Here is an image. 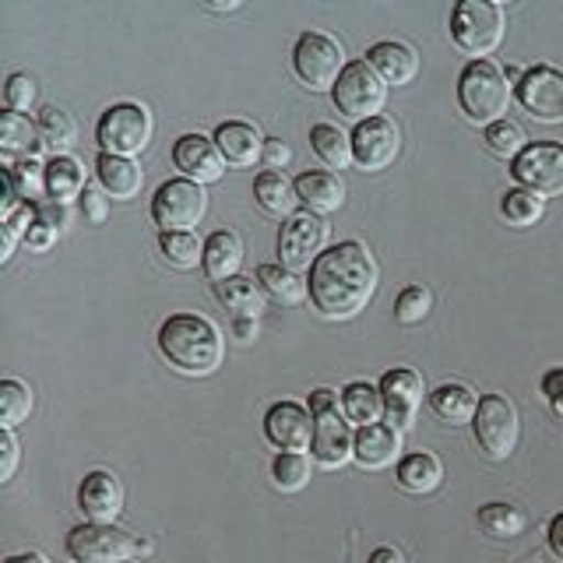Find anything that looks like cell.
<instances>
[{"label":"cell","instance_id":"obj_1","mask_svg":"<svg viewBox=\"0 0 563 563\" xmlns=\"http://www.w3.org/2000/svg\"><path fill=\"white\" fill-rule=\"evenodd\" d=\"M377 292V261L363 243L345 240L317 257L310 268V299L331 321H349Z\"/></svg>","mask_w":563,"mask_h":563},{"label":"cell","instance_id":"obj_2","mask_svg":"<svg viewBox=\"0 0 563 563\" xmlns=\"http://www.w3.org/2000/svg\"><path fill=\"white\" fill-rule=\"evenodd\" d=\"M158 352L187 377H208L222 366V331L201 313H173L158 328Z\"/></svg>","mask_w":563,"mask_h":563},{"label":"cell","instance_id":"obj_3","mask_svg":"<svg viewBox=\"0 0 563 563\" xmlns=\"http://www.w3.org/2000/svg\"><path fill=\"white\" fill-rule=\"evenodd\" d=\"M313 412V462L324 468H342L349 457H356V433H352V422L345 419L342 409V395L331 391V387H317L310 391Z\"/></svg>","mask_w":563,"mask_h":563},{"label":"cell","instance_id":"obj_4","mask_svg":"<svg viewBox=\"0 0 563 563\" xmlns=\"http://www.w3.org/2000/svg\"><path fill=\"white\" fill-rule=\"evenodd\" d=\"M457 102H462V110L472 123H489L504 120L507 106H510V81L507 75L489 60H472L462 78H457Z\"/></svg>","mask_w":563,"mask_h":563},{"label":"cell","instance_id":"obj_5","mask_svg":"<svg viewBox=\"0 0 563 563\" xmlns=\"http://www.w3.org/2000/svg\"><path fill=\"white\" fill-rule=\"evenodd\" d=\"M451 40L475 60L489 57L504 43V8L493 0H457L451 11Z\"/></svg>","mask_w":563,"mask_h":563},{"label":"cell","instance_id":"obj_6","mask_svg":"<svg viewBox=\"0 0 563 563\" xmlns=\"http://www.w3.org/2000/svg\"><path fill=\"white\" fill-rule=\"evenodd\" d=\"M152 545L134 539L131 532H123L117 525H78L67 536V553L75 563H128L131 556L148 553Z\"/></svg>","mask_w":563,"mask_h":563},{"label":"cell","instance_id":"obj_7","mask_svg":"<svg viewBox=\"0 0 563 563\" xmlns=\"http://www.w3.org/2000/svg\"><path fill=\"white\" fill-rule=\"evenodd\" d=\"M96 141L102 155L134 158L152 141V113L137 102H117L99 117Z\"/></svg>","mask_w":563,"mask_h":563},{"label":"cell","instance_id":"obj_8","mask_svg":"<svg viewBox=\"0 0 563 563\" xmlns=\"http://www.w3.org/2000/svg\"><path fill=\"white\" fill-rule=\"evenodd\" d=\"M292 67L310 92H328V88L339 85L342 70L349 64H345V49L339 40H331L324 32H303L292 49Z\"/></svg>","mask_w":563,"mask_h":563},{"label":"cell","instance_id":"obj_9","mask_svg":"<svg viewBox=\"0 0 563 563\" xmlns=\"http://www.w3.org/2000/svg\"><path fill=\"white\" fill-rule=\"evenodd\" d=\"M331 99H334V110L349 120H356V123L374 120L380 117L387 102V81L366 60H352L342 70L339 85L331 88Z\"/></svg>","mask_w":563,"mask_h":563},{"label":"cell","instance_id":"obj_10","mask_svg":"<svg viewBox=\"0 0 563 563\" xmlns=\"http://www.w3.org/2000/svg\"><path fill=\"white\" fill-rule=\"evenodd\" d=\"M205 211L208 194L201 184L187 180V176L163 184L152 198V222L158 225V233H190L205 219Z\"/></svg>","mask_w":563,"mask_h":563},{"label":"cell","instance_id":"obj_11","mask_svg":"<svg viewBox=\"0 0 563 563\" xmlns=\"http://www.w3.org/2000/svg\"><path fill=\"white\" fill-rule=\"evenodd\" d=\"M472 433H475V444H479L489 457H497V462L510 457L518 448V437H521L515 401L504 395L479 398V412L472 419Z\"/></svg>","mask_w":563,"mask_h":563},{"label":"cell","instance_id":"obj_12","mask_svg":"<svg viewBox=\"0 0 563 563\" xmlns=\"http://www.w3.org/2000/svg\"><path fill=\"white\" fill-rule=\"evenodd\" d=\"M328 243V222L310 211H296L292 219L282 222L278 229V264H286L289 272L313 268L317 257L324 254Z\"/></svg>","mask_w":563,"mask_h":563},{"label":"cell","instance_id":"obj_13","mask_svg":"<svg viewBox=\"0 0 563 563\" xmlns=\"http://www.w3.org/2000/svg\"><path fill=\"white\" fill-rule=\"evenodd\" d=\"M518 187L539 194V198H560L563 194V145L560 141H536V145H528L518 158L515 166Z\"/></svg>","mask_w":563,"mask_h":563},{"label":"cell","instance_id":"obj_14","mask_svg":"<svg viewBox=\"0 0 563 563\" xmlns=\"http://www.w3.org/2000/svg\"><path fill=\"white\" fill-rule=\"evenodd\" d=\"M518 102L528 117L539 123H563V70L550 64H536L525 70V78L515 88Z\"/></svg>","mask_w":563,"mask_h":563},{"label":"cell","instance_id":"obj_15","mask_svg":"<svg viewBox=\"0 0 563 563\" xmlns=\"http://www.w3.org/2000/svg\"><path fill=\"white\" fill-rule=\"evenodd\" d=\"M401 152V134L395 128V120L387 117H374L356 123L352 131V155H356V166L366 173H380L398 158Z\"/></svg>","mask_w":563,"mask_h":563},{"label":"cell","instance_id":"obj_16","mask_svg":"<svg viewBox=\"0 0 563 563\" xmlns=\"http://www.w3.org/2000/svg\"><path fill=\"white\" fill-rule=\"evenodd\" d=\"M380 395H384V419L391 422V427L401 433L409 430L416 422V412L422 405V395H427V387H422V377L409 366H395L387 369L380 377Z\"/></svg>","mask_w":563,"mask_h":563},{"label":"cell","instance_id":"obj_17","mask_svg":"<svg viewBox=\"0 0 563 563\" xmlns=\"http://www.w3.org/2000/svg\"><path fill=\"white\" fill-rule=\"evenodd\" d=\"M264 433L278 451L303 454L313 448V412L299 401H275L264 416Z\"/></svg>","mask_w":563,"mask_h":563},{"label":"cell","instance_id":"obj_18","mask_svg":"<svg viewBox=\"0 0 563 563\" xmlns=\"http://www.w3.org/2000/svg\"><path fill=\"white\" fill-rule=\"evenodd\" d=\"M173 163L187 176V180L201 184V187L222 180V173H225V158L216 145V137H205V134H184L180 141H176Z\"/></svg>","mask_w":563,"mask_h":563},{"label":"cell","instance_id":"obj_19","mask_svg":"<svg viewBox=\"0 0 563 563\" xmlns=\"http://www.w3.org/2000/svg\"><path fill=\"white\" fill-rule=\"evenodd\" d=\"M78 507H81V515L88 521H96V525H113L120 518V510H123V486L113 472H106V468H96V472H88L81 486H78Z\"/></svg>","mask_w":563,"mask_h":563},{"label":"cell","instance_id":"obj_20","mask_svg":"<svg viewBox=\"0 0 563 563\" xmlns=\"http://www.w3.org/2000/svg\"><path fill=\"white\" fill-rule=\"evenodd\" d=\"M296 194L299 205H307L310 216H331L345 205V184L339 173L331 169H307L296 176Z\"/></svg>","mask_w":563,"mask_h":563},{"label":"cell","instance_id":"obj_21","mask_svg":"<svg viewBox=\"0 0 563 563\" xmlns=\"http://www.w3.org/2000/svg\"><path fill=\"white\" fill-rule=\"evenodd\" d=\"M264 141L261 131L254 128V123L246 120H225L222 128L216 131V145L225 158V166H236V169H246L264 158Z\"/></svg>","mask_w":563,"mask_h":563},{"label":"cell","instance_id":"obj_22","mask_svg":"<svg viewBox=\"0 0 563 563\" xmlns=\"http://www.w3.org/2000/svg\"><path fill=\"white\" fill-rule=\"evenodd\" d=\"M356 462L366 472H380L401 462V433L391 422H374V427L356 430Z\"/></svg>","mask_w":563,"mask_h":563},{"label":"cell","instance_id":"obj_23","mask_svg":"<svg viewBox=\"0 0 563 563\" xmlns=\"http://www.w3.org/2000/svg\"><path fill=\"white\" fill-rule=\"evenodd\" d=\"M366 64L377 70L387 85H409L419 75V53L409 43L384 40L366 49Z\"/></svg>","mask_w":563,"mask_h":563},{"label":"cell","instance_id":"obj_24","mask_svg":"<svg viewBox=\"0 0 563 563\" xmlns=\"http://www.w3.org/2000/svg\"><path fill=\"white\" fill-rule=\"evenodd\" d=\"M243 264V240L233 233V229H216L205 240V275L211 278V286H219L225 278H236Z\"/></svg>","mask_w":563,"mask_h":563},{"label":"cell","instance_id":"obj_25","mask_svg":"<svg viewBox=\"0 0 563 563\" xmlns=\"http://www.w3.org/2000/svg\"><path fill=\"white\" fill-rule=\"evenodd\" d=\"M216 299L236 317V321H257V317L264 313V307H268V292L261 289L257 278H246V275L219 282Z\"/></svg>","mask_w":563,"mask_h":563},{"label":"cell","instance_id":"obj_26","mask_svg":"<svg viewBox=\"0 0 563 563\" xmlns=\"http://www.w3.org/2000/svg\"><path fill=\"white\" fill-rule=\"evenodd\" d=\"M96 176H99V187L117 201L137 198L141 184H145V173H141V166L134 163V158H120V155H99Z\"/></svg>","mask_w":563,"mask_h":563},{"label":"cell","instance_id":"obj_27","mask_svg":"<svg viewBox=\"0 0 563 563\" xmlns=\"http://www.w3.org/2000/svg\"><path fill=\"white\" fill-rule=\"evenodd\" d=\"M254 198L257 205L268 211L275 219H292L296 216V205H299V194H296V180H289L282 169H264L257 180H254Z\"/></svg>","mask_w":563,"mask_h":563},{"label":"cell","instance_id":"obj_28","mask_svg":"<svg viewBox=\"0 0 563 563\" xmlns=\"http://www.w3.org/2000/svg\"><path fill=\"white\" fill-rule=\"evenodd\" d=\"M46 190H49V201H81V194L88 190V176L85 166L78 163L75 155H57L46 163Z\"/></svg>","mask_w":563,"mask_h":563},{"label":"cell","instance_id":"obj_29","mask_svg":"<svg viewBox=\"0 0 563 563\" xmlns=\"http://www.w3.org/2000/svg\"><path fill=\"white\" fill-rule=\"evenodd\" d=\"M395 475L405 493H433L440 483H444V465H440V457L430 451H412L398 462Z\"/></svg>","mask_w":563,"mask_h":563},{"label":"cell","instance_id":"obj_30","mask_svg":"<svg viewBox=\"0 0 563 563\" xmlns=\"http://www.w3.org/2000/svg\"><path fill=\"white\" fill-rule=\"evenodd\" d=\"M310 148L324 163V169H349L356 163L352 155V137L339 128V123H313L310 128Z\"/></svg>","mask_w":563,"mask_h":563},{"label":"cell","instance_id":"obj_31","mask_svg":"<svg viewBox=\"0 0 563 563\" xmlns=\"http://www.w3.org/2000/svg\"><path fill=\"white\" fill-rule=\"evenodd\" d=\"M430 409L444 422H451V427H462V422H472L475 412H479V398H475L472 387L451 380V384H440L430 395Z\"/></svg>","mask_w":563,"mask_h":563},{"label":"cell","instance_id":"obj_32","mask_svg":"<svg viewBox=\"0 0 563 563\" xmlns=\"http://www.w3.org/2000/svg\"><path fill=\"white\" fill-rule=\"evenodd\" d=\"M257 282H261V289L268 292L275 303H282V307L303 303L307 292H310V282H303L296 272H289L286 264H261Z\"/></svg>","mask_w":563,"mask_h":563},{"label":"cell","instance_id":"obj_33","mask_svg":"<svg viewBox=\"0 0 563 563\" xmlns=\"http://www.w3.org/2000/svg\"><path fill=\"white\" fill-rule=\"evenodd\" d=\"M342 409H345V419L356 422V427H374V422L384 419V395L380 387L366 384V380H356L349 384L342 391Z\"/></svg>","mask_w":563,"mask_h":563},{"label":"cell","instance_id":"obj_34","mask_svg":"<svg viewBox=\"0 0 563 563\" xmlns=\"http://www.w3.org/2000/svg\"><path fill=\"white\" fill-rule=\"evenodd\" d=\"M35 128H40V141L53 152V158L67 155L78 141V123L67 110H60V106H46L40 120H35Z\"/></svg>","mask_w":563,"mask_h":563},{"label":"cell","instance_id":"obj_35","mask_svg":"<svg viewBox=\"0 0 563 563\" xmlns=\"http://www.w3.org/2000/svg\"><path fill=\"white\" fill-rule=\"evenodd\" d=\"M8 180L18 194V201L22 205H43L49 201V190H46V166L40 158H29V163H18V166H8Z\"/></svg>","mask_w":563,"mask_h":563},{"label":"cell","instance_id":"obj_36","mask_svg":"<svg viewBox=\"0 0 563 563\" xmlns=\"http://www.w3.org/2000/svg\"><path fill=\"white\" fill-rule=\"evenodd\" d=\"M0 145H4L8 155H14V152H29V158H35V152L43 148L40 128H35V123H32L29 117L14 113V110L0 113Z\"/></svg>","mask_w":563,"mask_h":563},{"label":"cell","instance_id":"obj_37","mask_svg":"<svg viewBox=\"0 0 563 563\" xmlns=\"http://www.w3.org/2000/svg\"><path fill=\"white\" fill-rule=\"evenodd\" d=\"M525 525H528L525 510L515 507V504L493 500V504L479 507V528L493 539H515V536L525 532Z\"/></svg>","mask_w":563,"mask_h":563},{"label":"cell","instance_id":"obj_38","mask_svg":"<svg viewBox=\"0 0 563 563\" xmlns=\"http://www.w3.org/2000/svg\"><path fill=\"white\" fill-rule=\"evenodd\" d=\"M310 475H313V462H310L307 454H296V451L275 454V462H272V483H275V489L299 493L310 483Z\"/></svg>","mask_w":563,"mask_h":563},{"label":"cell","instance_id":"obj_39","mask_svg":"<svg viewBox=\"0 0 563 563\" xmlns=\"http://www.w3.org/2000/svg\"><path fill=\"white\" fill-rule=\"evenodd\" d=\"M158 246H163V257L180 272L205 264V243H198L194 233H163L158 236Z\"/></svg>","mask_w":563,"mask_h":563},{"label":"cell","instance_id":"obj_40","mask_svg":"<svg viewBox=\"0 0 563 563\" xmlns=\"http://www.w3.org/2000/svg\"><path fill=\"white\" fill-rule=\"evenodd\" d=\"M32 412V391L22 380H0V427H22Z\"/></svg>","mask_w":563,"mask_h":563},{"label":"cell","instance_id":"obj_41","mask_svg":"<svg viewBox=\"0 0 563 563\" xmlns=\"http://www.w3.org/2000/svg\"><path fill=\"white\" fill-rule=\"evenodd\" d=\"M486 148L497 155V158H518L525 148H528V137H525V131H521V123H515V120H497V123H489L486 128Z\"/></svg>","mask_w":563,"mask_h":563},{"label":"cell","instance_id":"obj_42","mask_svg":"<svg viewBox=\"0 0 563 563\" xmlns=\"http://www.w3.org/2000/svg\"><path fill=\"white\" fill-rule=\"evenodd\" d=\"M433 310V292L427 286H405L395 299V321L405 328H416L430 317Z\"/></svg>","mask_w":563,"mask_h":563},{"label":"cell","instance_id":"obj_43","mask_svg":"<svg viewBox=\"0 0 563 563\" xmlns=\"http://www.w3.org/2000/svg\"><path fill=\"white\" fill-rule=\"evenodd\" d=\"M542 198L532 190H525V187H515V190H507L504 194V201H500V211H504V219L510 225H536L542 219Z\"/></svg>","mask_w":563,"mask_h":563},{"label":"cell","instance_id":"obj_44","mask_svg":"<svg viewBox=\"0 0 563 563\" xmlns=\"http://www.w3.org/2000/svg\"><path fill=\"white\" fill-rule=\"evenodd\" d=\"M4 99H8V110H14V113L32 110L35 99H40V88H35V78H29V75H11L8 85H4Z\"/></svg>","mask_w":563,"mask_h":563},{"label":"cell","instance_id":"obj_45","mask_svg":"<svg viewBox=\"0 0 563 563\" xmlns=\"http://www.w3.org/2000/svg\"><path fill=\"white\" fill-rule=\"evenodd\" d=\"M35 222L53 229V233H64V229L70 225V205H60V201L35 205Z\"/></svg>","mask_w":563,"mask_h":563},{"label":"cell","instance_id":"obj_46","mask_svg":"<svg viewBox=\"0 0 563 563\" xmlns=\"http://www.w3.org/2000/svg\"><path fill=\"white\" fill-rule=\"evenodd\" d=\"M106 211H110V201L102 198V190L96 184H88V190L81 194V216H85V222H92V225L106 222Z\"/></svg>","mask_w":563,"mask_h":563},{"label":"cell","instance_id":"obj_47","mask_svg":"<svg viewBox=\"0 0 563 563\" xmlns=\"http://www.w3.org/2000/svg\"><path fill=\"white\" fill-rule=\"evenodd\" d=\"M542 395L550 401V409L556 419H563V366L550 369V374L542 377Z\"/></svg>","mask_w":563,"mask_h":563},{"label":"cell","instance_id":"obj_48","mask_svg":"<svg viewBox=\"0 0 563 563\" xmlns=\"http://www.w3.org/2000/svg\"><path fill=\"white\" fill-rule=\"evenodd\" d=\"M0 457H4V465H0V483H8L18 468V440L11 430L0 433Z\"/></svg>","mask_w":563,"mask_h":563},{"label":"cell","instance_id":"obj_49","mask_svg":"<svg viewBox=\"0 0 563 563\" xmlns=\"http://www.w3.org/2000/svg\"><path fill=\"white\" fill-rule=\"evenodd\" d=\"M292 158V148L286 145V141H278V137H268L264 141V158L261 163L268 166V169H282Z\"/></svg>","mask_w":563,"mask_h":563},{"label":"cell","instance_id":"obj_50","mask_svg":"<svg viewBox=\"0 0 563 563\" xmlns=\"http://www.w3.org/2000/svg\"><path fill=\"white\" fill-rule=\"evenodd\" d=\"M545 539H550V550H553V556L563 563V510H560V515L550 521V532H545Z\"/></svg>","mask_w":563,"mask_h":563},{"label":"cell","instance_id":"obj_51","mask_svg":"<svg viewBox=\"0 0 563 563\" xmlns=\"http://www.w3.org/2000/svg\"><path fill=\"white\" fill-rule=\"evenodd\" d=\"M25 240H29V246H40V251H46V246H49L53 240H57V233H53V229H46V225L35 222V225H32V233H29Z\"/></svg>","mask_w":563,"mask_h":563},{"label":"cell","instance_id":"obj_52","mask_svg":"<svg viewBox=\"0 0 563 563\" xmlns=\"http://www.w3.org/2000/svg\"><path fill=\"white\" fill-rule=\"evenodd\" d=\"M369 563H405V556L395 550V545H377V550L369 553Z\"/></svg>","mask_w":563,"mask_h":563},{"label":"cell","instance_id":"obj_53","mask_svg":"<svg viewBox=\"0 0 563 563\" xmlns=\"http://www.w3.org/2000/svg\"><path fill=\"white\" fill-rule=\"evenodd\" d=\"M14 243H18V236L11 233L8 225H0V261H11V254H14Z\"/></svg>","mask_w":563,"mask_h":563},{"label":"cell","instance_id":"obj_54","mask_svg":"<svg viewBox=\"0 0 563 563\" xmlns=\"http://www.w3.org/2000/svg\"><path fill=\"white\" fill-rule=\"evenodd\" d=\"M233 331H236L240 342H254L257 339V321H236Z\"/></svg>","mask_w":563,"mask_h":563},{"label":"cell","instance_id":"obj_55","mask_svg":"<svg viewBox=\"0 0 563 563\" xmlns=\"http://www.w3.org/2000/svg\"><path fill=\"white\" fill-rule=\"evenodd\" d=\"M8 563H46L43 556H35V553H18V556H11Z\"/></svg>","mask_w":563,"mask_h":563},{"label":"cell","instance_id":"obj_56","mask_svg":"<svg viewBox=\"0 0 563 563\" xmlns=\"http://www.w3.org/2000/svg\"><path fill=\"white\" fill-rule=\"evenodd\" d=\"M128 563H131V560H128Z\"/></svg>","mask_w":563,"mask_h":563}]
</instances>
